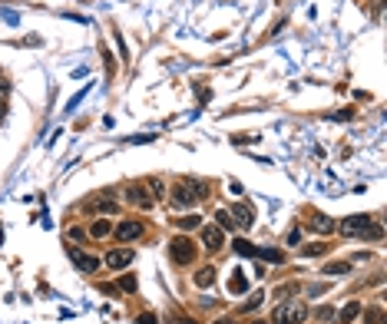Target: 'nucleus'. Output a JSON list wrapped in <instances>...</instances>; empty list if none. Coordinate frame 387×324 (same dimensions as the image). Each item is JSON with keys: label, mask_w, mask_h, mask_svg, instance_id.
<instances>
[{"label": "nucleus", "mask_w": 387, "mask_h": 324, "mask_svg": "<svg viewBox=\"0 0 387 324\" xmlns=\"http://www.w3.org/2000/svg\"><path fill=\"white\" fill-rule=\"evenodd\" d=\"M206 195H209V189L202 186V182H175L172 186V205L175 209H189L199 199H206Z\"/></svg>", "instance_id": "f257e3e1"}, {"label": "nucleus", "mask_w": 387, "mask_h": 324, "mask_svg": "<svg viewBox=\"0 0 387 324\" xmlns=\"http://www.w3.org/2000/svg\"><path fill=\"white\" fill-rule=\"evenodd\" d=\"M169 255H172V262H179V265H192L195 262V242L186 238V235H175L172 245H169Z\"/></svg>", "instance_id": "f03ea898"}, {"label": "nucleus", "mask_w": 387, "mask_h": 324, "mask_svg": "<svg viewBox=\"0 0 387 324\" xmlns=\"http://www.w3.org/2000/svg\"><path fill=\"white\" fill-rule=\"evenodd\" d=\"M344 238H357V235H371V215H348L337 225Z\"/></svg>", "instance_id": "7ed1b4c3"}, {"label": "nucleus", "mask_w": 387, "mask_h": 324, "mask_svg": "<svg viewBox=\"0 0 387 324\" xmlns=\"http://www.w3.org/2000/svg\"><path fill=\"white\" fill-rule=\"evenodd\" d=\"M308 318V308L305 305H278L275 314H271V321L275 324H301Z\"/></svg>", "instance_id": "20e7f679"}, {"label": "nucleus", "mask_w": 387, "mask_h": 324, "mask_svg": "<svg viewBox=\"0 0 387 324\" xmlns=\"http://www.w3.org/2000/svg\"><path fill=\"white\" fill-rule=\"evenodd\" d=\"M146 235V225L143 222H119L116 225V238L119 242H136V238Z\"/></svg>", "instance_id": "39448f33"}, {"label": "nucleus", "mask_w": 387, "mask_h": 324, "mask_svg": "<svg viewBox=\"0 0 387 324\" xmlns=\"http://www.w3.org/2000/svg\"><path fill=\"white\" fill-rule=\"evenodd\" d=\"M126 199H129L132 205H139V209H152V202H156L146 186H129V189H126Z\"/></svg>", "instance_id": "423d86ee"}, {"label": "nucleus", "mask_w": 387, "mask_h": 324, "mask_svg": "<svg viewBox=\"0 0 387 324\" xmlns=\"http://www.w3.org/2000/svg\"><path fill=\"white\" fill-rule=\"evenodd\" d=\"M70 258H73V265L80 271H96V268H100V258L86 255V251H80V248H70Z\"/></svg>", "instance_id": "0eeeda50"}, {"label": "nucleus", "mask_w": 387, "mask_h": 324, "mask_svg": "<svg viewBox=\"0 0 387 324\" xmlns=\"http://www.w3.org/2000/svg\"><path fill=\"white\" fill-rule=\"evenodd\" d=\"M132 262V251H126V248H116V251H109L106 258H103V265L112 271H119V268H126V265Z\"/></svg>", "instance_id": "6e6552de"}, {"label": "nucleus", "mask_w": 387, "mask_h": 324, "mask_svg": "<svg viewBox=\"0 0 387 324\" xmlns=\"http://www.w3.org/2000/svg\"><path fill=\"white\" fill-rule=\"evenodd\" d=\"M308 225H311V232H318V235L334 232V218H328L325 212H311V215H308Z\"/></svg>", "instance_id": "1a4fd4ad"}, {"label": "nucleus", "mask_w": 387, "mask_h": 324, "mask_svg": "<svg viewBox=\"0 0 387 324\" xmlns=\"http://www.w3.org/2000/svg\"><path fill=\"white\" fill-rule=\"evenodd\" d=\"M229 215H232V222H235L238 228H252V225H255V215H252L248 205H235Z\"/></svg>", "instance_id": "9d476101"}, {"label": "nucleus", "mask_w": 387, "mask_h": 324, "mask_svg": "<svg viewBox=\"0 0 387 324\" xmlns=\"http://www.w3.org/2000/svg\"><path fill=\"white\" fill-rule=\"evenodd\" d=\"M202 242H206V248H222V228L219 225H206L202 228Z\"/></svg>", "instance_id": "9b49d317"}, {"label": "nucleus", "mask_w": 387, "mask_h": 324, "mask_svg": "<svg viewBox=\"0 0 387 324\" xmlns=\"http://www.w3.org/2000/svg\"><path fill=\"white\" fill-rule=\"evenodd\" d=\"M109 232H112V225L106 222V218H96V222L86 228V235H93V238H106Z\"/></svg>", "instance_id": "f8f14e48"}, {"label": "nucleus", "mask_w": 387, "mask_h": 324, "mask_svg": "<svg viewBox=\"0 0 387 324\" xmlns=\"http://www.w3.org/2000/svg\"><path fill=\"white\" fill-rule=\"evenodd\" d=\"M245 288H248V281H245V274L242 271H232V281H229V291H235V294H245Z\"/></svg>", "instance_id": "ddd939ff"}, {"label": "nucleus", "mask_w": 387, "mask_h": 324, "mask_svg": "<svg viewBox=\"0 0 387 324\" xmlns=\"http://www.w3.org/2000/svg\"><path fill=\"white\" fill-rule=\"evenodd\" d=\"M357 314H361V305H357V301H351V305H344V311H341V318H337V321H341V324H351Z\"/></svg>", "instance_id": "4468645a"}, {"label": "nucleus", "mask_w": 387, "mask_h": 324, "mask_svg": "<svg viewBox=\"0 0 387 324\" xmlns=\"http://www.w3.org/2000/svg\"><path fill=\"white\" fill-rule=\"evenodd\" d=\"M215 281V268H202V271H195V285L199 288H209Z\"/></svg>", "instance_id": "2eb2a0df"}, {"label": "nucleus", "mask_w": 387, "mask_h": 324, "mask_svg": "<svg viewBox=\"0 0 387 324\" xmlns=\"http://www.w3.org/2000/svg\"><path fill=\"white\" fill-rule=\"evenodd\" d=\"M255 255L258 258H265V262H281V258H285V255H281V251H275V248H255Z\"/></svg>", "instance_id": "dca6fc26"}, {"label": "nucleus", "mask_w": 387, "mask_h": 324, "mask_svg": "<svg viewBox=\"0 0 387 324\" xmlns=\"http://www.w3.org/2000/svg\"><path fill=\"white\" fill-rule=\"evenodd\" d=\"M175 225H179L182 232H192V228H199V225H202V218L199 215H186L182 222H175Z\"/></svg>", "instance_id": "f3484780"}, {"label": "nucleus", "mask_w": 387, "mask_h": 324, "mask_svg": "<svg viewBox=\"0 0 387 324\" xmlns=\"http://www.w3.org/2000/svg\"><path fill=\"white\" fill-rule=\"evenodd\" d=\"M348 271H351L348 262H331V265H325V274H348Z\"/></svg>", "instance_id": "a211bd4d"}, {"label": "nucleus", "mask_w": 387, "mask_h": 324, "mask_svg": "<svg viewBox=\"0 0 387 324\" xmlns=\"http://www.w3.org/2000/svg\"><path fill=\"white\" fill-rule=\"evenodd\" d=\"M235 251H238V255H245V258H252V255H255V245H248L245 238H238V242H235Z\"/></svg>", "instance_id": "6ab92c4d"}, {"label": "nucleus", "mask_w": 387, "mask_h": 324, "mask_svg": "<svg viewBox=\"0 0 387 324\" xmlns=\"http://www.w3.org/2000/svg\"><path fill=\"white\" fill-rule=\"evenodd\" d=\"M146 189H149L152 199H159V195H163V179H149V182H146Z\"/></svg>", "instance_id": "aec40b11"}, {"label": "nucleus", "mask_w": 387, "mask_h": 324, "mask_svg": "<svg viewBox=\"0 0 387 324\" xmlns=\"http://www.w3.org/2000/svg\"><path fill=\"white\" fill-rule=\"evenodd\" d=\"M96 209H100V212H106V215H116V212H119V205H116V202H109V199L96 202Z\"/></svg>", "instance_id": "412c9836"}, {"label": "nucleus", "mask_w": 387, "mask_h": 324, "mask_svg": "<svg viewBox=\"0 0 387 324\" xmlns=\"http://www.w3.org/2000/svg\"><path fill=\"white\" fill-rule=\"evenodd\" d=\"M262 298H265L262 291H258V294H252V298H248V301H245V305H242V311H255V308L262 305Z\"/></svg>", "instance_id": "4be33fe9"}, {"label": "nucleus", "mask_w": 387, "mask_h": 324, "mask_svg": "<svg viewBox=\"0 0 387 324\" xmlns=\"http://www.w3.org/2000/svg\"><path fill=\"white\" fill-rule=\"evenodd\" d=\"M215 215H219V228H232V225H235L229 212H215Z\"/></svg>", "instance_id": "5701e85b"}, {"label": "nucleus", "mask_w": 387, "mask_h": 324, "mask_svg": "<svg viewBox=\"0 0 387 324\" xmlns=\"http://www.w3.org/2000/svg\"><path fill=\"white\" fill-rule=\"evenodd\" d=\"M66 238H70V242H80V238H86V232H83V228H70Z\"/></svg>", "instance_id": "b1692460"}, {"label": "nucleus", "mask_w": 387, "mask_h": 324, "mask_svg": "<svg viewBox=\"0 0 387 324\" xmlns=\"http://www.w3.org/2000/svg\"><path fill=\"white\" fill-rule=\"evenodd\" d=\"M258 136H248V132H245V136H232V143H238V146H245V143H255Z\"/></svg>", "instance_id": "393cba45"}, {"label": "nucleus", "mask_w": 387, "mask_h": 324, "mask_svg": "<svg viewBox=\"0 0 387 324\" xmlns=\"http://www.w3.org/2000/svg\"><path fill=\"white\" fill-rule=\"evenodd\" d=\"M301 242V228H291L288 232V245H298Z\"/></svg>", "instance_id": "a878e982"}, {"label": "nucleus", "mask_w": 387, "mask_h": 324, "mask_svg": "<svg viewBox=\"0 0 387 324\" xmlns=\"http://www.w3.org/2000/svg\"><path fill=\"white\" fill-rule=\"evenodd\" d=\"M305 255H325V245H308Z\"/></svg>", "instance_id": "bb28decb"}, {"label": "nucleus", "mask_w": 387, "mask_h": 324, "mask_svg": "<svg viewBox=\"0 0 387 324\" xmlns=\"http://www.w3.org/2000/svg\"><path fill=\"white\" fill-rule=\"evenodd\" d=\"M7 93H10V83H7V80H0V103L7 100Z\"/></svg>", "instance_id": "cd10ccee"}, {"label": "nucleus", "mask_w": 387, "mask_h": 324, "mask_svg": "<svg viewBox=\"0 0 387 324\" xmlns=\"http://www.w3.org/2000/svg\"><path fill=\"white\" fill-rule=\"evenodd\" d=\"M119 288H123V291H132V288H136V281L126 278V281H119Z\"/></svg>", "instance_id": "c85d7f7f"}, {"label": "nucleus", "mask_w": 387, "mask_h": 324, "mask_svg": "<svg viewBox=\"0 0 387 324\" xmlns=\"http://www.w3.org/2000/svg\"><path fill=\"white\" fill-rule=\"evenodd\" d=\"M139 324H156V314H139Z\"/></svg>", "instance_id": "c756f323"}, {"label": "nucleus", "mask_w": 387, "mask_h": 324, "mask_svg": "<svg viewBox=\"0 0 387 324\" xmlns=\"http://www.w3.org/2000/svg\"><path fill=\"white\" fill-rule=\"evenodd\" d=\"M215 324H235V321H232V318H219V321H215Z\"/></svg>", "instance_id": "7c9ffc66"}, {"label": "nucleus", "mask_w": 387, "mask_h": 324, "mask_svg": "<svg viewBox=\"0 0 387 324\" xmlns=\"http://www.w3.org/2000/svg\"><path fill=\"white\" fill-rule=\"evenodd\" d=\"M182 324H195V321H192V318H182Z\"/></svg>", "instance_id": "2f4dec72"}]
</instances>
